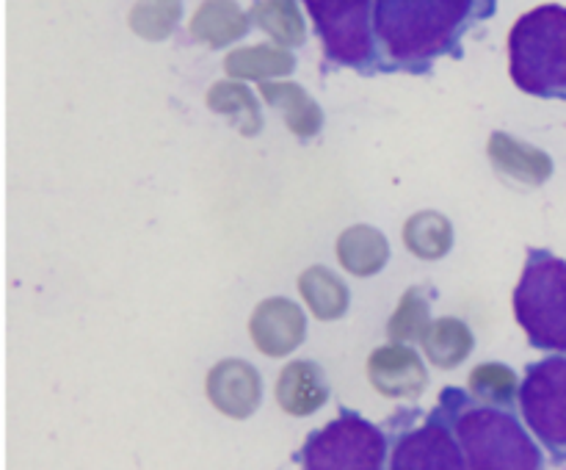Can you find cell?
Wrapping results in <instances>:
<instances>
[{
    "instance_id": "cell-22",
    "label": "cell",
    "mask_w": 566,
    "mask_h": 470,
    "mask_svg": "<svg viewBox=\"0 0 566 470\" xmlns=\"http://www.w3.org/2000/svg\"><path fill=\"white\" fill-rule=\"evenodd\" d=\"M403 243L420 260H442L453 247V224L437 210L412 213L403 224Z\"/></svg>"
},
{
    "instance_id": "cell-4",
    "label": "cell",
    "mask_w": 566,
    "mask_h": 470,
    "mask_svg": "<svg viewBox=\"0 0 566 470\" xmlns=\"http://www.w3.org/2000/svg\"><path fill=\"white\" fill-rule=\"evenodd\" d=\"M514 318L542 352L566 354V260L551 249H528L514 288Z\"/></svg>"
},
{
    "instance_id": "cell-8",
    "label": "cell",
    "mask_w": 566,
    "mask_h": 470,
    "mask_svg": "<svg viewBox=\"0 0 566 470\" xmlns=\"http://www.w3.org/2000/svg\"><path fill=\"white\" fill-rule=\"evenodd\" d=\"M520 415L558 464L566 462V354L531 363L520 385Z\"/></svg>"
},
{
    "instance_id": "cell-20",
    "label": "cell",
    "mask_w": 566,
    "mask_h": 470,
    "mask_svg": "<svg viewBox=\"0 0 566 470\" xmlns=\"http://www.w3.org/2000/svg\"><path fill=\"white\" fill-rule=\"evenodd\" d=\"M208 108L213 114L227 116L232 125L238 127V133L243 136H258L263 130V114H260V103L252 92H249L243 83L238 81H219L210 86L208 97H205Z\"/></svg>"
},
{
    "instance_id": "cell-3",
    "label": "cell",
    "mask_w": 566,
    "mask_h": 470,
    "mask_svg": "<svg viewBox=\"0 0 566 470\" xmlns=\"http://www.w3.org/2000/svg\"><path fill=\"white\" fill-rule=\"evenodd\" d=\"M509 72L520 92L566 100V6H536L514 22Z\"/></svg>"
},
{
    "instance_id": "cell-19",
    "label": "cell",
    "mask_w": 566,
    "mask_h": 470,
    "mask_svg": "<svg viewBox=\"0 0 566 470\" xmlns=\"http://www.w3.org/2000/svg\"><path fill=\"white\" fill-rule=\"evenodd\" d=\"M473 330L462 318H453V315L437 318L423 341V352L429 357V363L442 370L459 368L473 354Z\"/></svg>"
},
{
    "instance_id": "cell-14",
    "label": "cell",
    "mask_w": 566,
    "mask_h": 470,
    "mask_svg": "<svg viewBox=\"0 0 566 470\" xmlns=\"http://www.w3.org/2000/svg\"><path fill=\"white\" fill-rule=\"evenodd\" d=\"M260 97H263L271 108L280 111L282 122H285V127L296 138H313L318 136L321 127H324V111H321V105L310 97L307 88L298 86V83L265 81L260 83Z\"/></svg>"
},
{
    "instance_id": "cell-6",
    "label": "cell",
    "mask_w": 566,
    "mask_h": 470,
    "mask_svg": "<svg viewBox=\"0 0 566 470\" xmlns=\"http://www.w3.org/2000/svg\"><path fill=\"white\" fill-rule=\"evenodd\" d=\"M304 6L329 64L348 66L359 75L379 72L374 0H304Z\"/></svg>"
},
{
    "instance_id": "cell-12",
    "label": "cell",
    "mask_w": 566,
    "mask_h": 470,
    "mask_svg": "<svg viewBox=\"0 0 566 470\" xmlns=\"http://www.w3.org/2000/svg\"><path fill=\"white\" fill-rule=\"evenodd\" d=\"M276 401H280L282 412L293 415V418H307V415L318 412L329 401V385H326L321 365L313 359L287 363L276 379Z\"/></svg>"
},
{
    "instance_id": "cell-16",
    "label": "cell",
    "mask_w": 566,
    "mask_h": 470,
    "mask_svg": "<svg viewBox=\"0 0 566 470\" xmlns=\"http://www.w3.org/2000/svg\"><path fill=\"white\" fill-rule=\"evenodd\" d=\"M337 263L354 276H374L390 260V243L385 232L370 224H354L337 236L335 243Z\"/></svg>"
},
{
    "instance_id": "cell-24",
    "label": "cell",
    "mask_w": 566,
    "mask_h": 470,
    "mask_svg": "<svg viewBox=\"0 0 566 470\" xmlns=\"http://www.w3.org/2000/svg\"><path fill=\"white\" fill-rule=\"evenodd\" d=\"M468 390L479 401L492 404V407L514 409L520 404V379L509 365L503 363H481L470 370Z\"/></svg>"
},
{
    "instance_id": "cell-15",
    "label": "cell",
    "mask_w": 566,
    "mask_h": 470,
    "mask_svg": "<svg viewBox=\"0 0 566 470\" xmlns=\"http://www.w3.org/2000/svg\"><path fill=\"white\" fill-rule=\"evenodd\" d=\"M252 28V14L241 9L235 0H205L191 17L193 42L219 50L243 39Z\"/></svg>"
},
{
    "instance_id": "cell-11",
    "label": "cell",
    "mask_w": 566,
    "mask_h": 470,
    "mask_svg": "<svg viewBox=\"0 0 566 470\" xmlns=\"http://www.w3.org/2000/svg\"><path fill=\"white\" fill-rule=\"evenodd\" d=\"M368 379L385 398H420L429 387V370L420 354L403 343H390L370 352Z\"/></svg>"
},
{
    "instance_id": "cell-10",
    "label": "cell",
    "mask_w": 566,
    "mask_h": 470,
    "mask_svg": "<svg viewBox=\"0 0 566 470\" xmlns=\"http://www.w3.org/2000/svg\"><path fill=\"white\" fill-rule=\"evenodd\" d=\"M210 404L219 409L221 415L235 420H247L258 412L260 401H263V379L260 370L247 359H221L210 368L208 382H205Z\"/></svg>"
},
{
    "instance_id": "cell-1",
    "label": "cell",
    "mask_w": 566,
    "mask_h": 470,
    "mask_svg": "<svg viewBox=\"0 0 566 470\" xmlns=\"http://www.w3.org/2000/svg\"><path fill=\"white\" fill-rule=\"evenodd\" d=\"M497 0H374L379 72L426 75L440 59H462V42L490 20Z\"/></svg>"
},
{
    "instance_id": "cell-21",
    "label": "cell",
    "mask_w": 566,
    "mask_h": 470,
    "mask_svg": "<svg viewBox=\"0 0 566 470\" xmlns=\"http://www.w3.org/2000/svg\"><path fill=\"white\" fill-rule=\"evenodd\" d=\"M249 14L254 25L269 33L280 48H302L307 39V22L296 0H254Z\"/></svg>"
},
{
    "instance_id": "cell-17",
    "label": "cell",
    "mask_w": 566,
    "mask_h": 470,
    "mask_svg": "<svg viewBox=\"0 0 566 470\" xmlns=\"http://www.w3.org/2000/svg\"><path fill=\"white\" fill-rule=\"evenodd\" d=\"M296 70V55L280 44H252L232 50L224 59V72L235 81L265 83L271 77H285Z\"/></svg>"
},
{
    "instance_id": "cell-9",
    "label": "cell",
    "mask_w": 566,
    "mask_h": 470,
    "mask_svg": "<svg viewBox=\"0 0 566 470\" xmlns=\"http://www.w3.org/2000/svg\"><path fill=\"white\" fill-rule=\"evenodd\" d=\"M249 335L265 357H287L307 337V315L291 299L271 296L254 307Z\"/></svg>"
},
{
    "instance_id": "cell-18",
    "label": "cell",
    "mask_w": 566,
    "mask_h": 470,
    "mask_svg": "<svg viewBox=\"0 0 566 470\" xmlns=\"http://www.w3.org/2000/svg\"><path fill=\"white\" fill-rule=\"evenodd\" d=\"M298 293L318 321H337L348 313V285L326 265H310L298 276Z\"/></svg>"
},
{
    "instance_id": "cell-7",
    "label": "cell",
    "mask_w": 566,
    "mask_h": 470,
    "mask_svg": "<svg viewBox=\"0 0 566 470\" xmlns=\"http://www.w3.org/2000/svg\"><path fill=\"white\" fill-rule=\"evenodd\" d=\"M387 470H468V459L440 404L423 420H418V409H403L401 418L396 415L387 424Z\"/></svg>"
},
{
    "instance_id": "cell-25",
    "label": "cell",
    "mask_w": 566,
    "mask_h": 470,
    "mask_svg": "<svg viewBox=\"0 0 566 470\" xmlns=\"http://www.w3.org/2000/svg\"><path fill=\"white\" fill-rule=\"evenodd\" d=\"M182 0H136L127 25L144 42H164L180 25Z\"/></svg>"
},
{
    "instance_id": "cell-5",
    "label": "cell",
    "mask_w": 566,
    "mask_h": 470,
    "mask_svg": "<svg viewBox=\"0 0 566 470\" xmlns=\"http://www.w3.org/2000/svg\"><path fill=\"white\" fill-rule=\"evenodd\" d=\"M390 437L354 409L310 431L298 451L302 470H387Z\"/></svg>"
},
{
    "instance_id": "cell-23",
    "label": "cell",
    "mask_w": 566,
    "mask_h": 470,
    "mask_svg": "<svg viewBox=\"0 0 566 470\" xmlns=\"http://www.w3.org/2000/svg\"><path fill=\"white\" fill-rule=\"evenodd\" d=\"M431 302L426 296L423 288H407L398 302L396 313L387 321V337L392 343H403V346H412V343H420L423 346L426 335L431 330Z\"/></svg>"
},
{
    "instance_id": "cell-2",
    "label": "cell",
    "mask_w": 566,
    "mask_h": 470,
    "mask_svg": "<svg viewBox=\"0 0 566 470\" xmlns=\"http://www.w3.org/2000/svg\"><path fill=\"white\" fill-rule=\"evenodd\" d=\"M451 420L453 435L462 446L468 470H542L539 442L514 409L479 401L462 387H446L437 401Z\"/></svg>"
},
{
    "instance_id": "cell-13",
    "label": "cell",
    "mask_w": 566,
    "mask_h": 470,
    "mask_svg": "<svg viewBox=\"0 0 566 470\" xmlns=\"http://www.w3.org/2000/svg\"><path fill=\"white\" fill-rule=\"evenodd\" d=\"M486 155H490L497 175L512 177L523 186H542L553 175V158L545 149L531 147V144L520 142V138L509 136L503 130L492 133L490 144H486Z\"/></svg>"
}]
</instances>
